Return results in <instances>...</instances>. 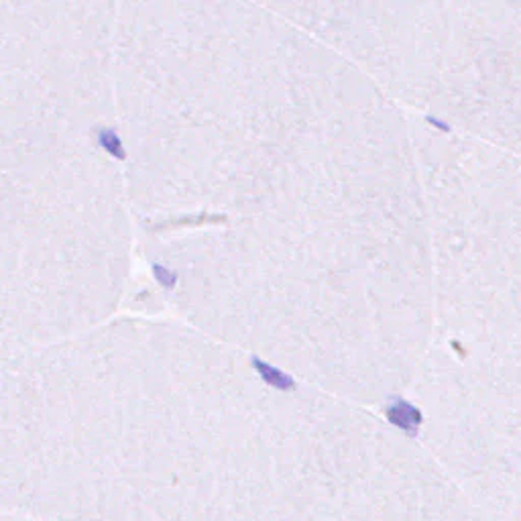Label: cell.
Returning a JSON list of instances; mask_svg holds the SVG:
<instances>
[]
</instances>
